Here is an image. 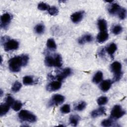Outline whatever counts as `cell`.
Listing matches in <instances>:
<instances>
[{
	"instance_id": "cell-18",
	"label": "cell",
	"mask_w": 127,
	"mask_h": 127,
	"mask_svg": "<svg viewBox=\"0 0 127 127\" xmlns=\"http://www.w3.org/2000/svg\"><path fill=\"white\" fill-rule=\"evenodd\" d=\"M80 119V117L77 115H71L69 118V122L71 126L75 127L78 124Z\"/></svg>"
},
{
	"instance_id": "cell-36",
	"label": "cell",
	"mask_w": 127,
	"mask_h": 127,
	"mask_svg": "<svg viewBox=\"0 0 127 127\" xmlns=\"http://www.w3.org/2000/svg\"><path fill=\"white\" fill-rule=\"evenodd\" d=\"M14 101H14L13 98L9 95H7L5 98V103L9 104L10 106H12V104H13V103L14 102Z\"/></svg>"
},
{
	"instance_id": "cell-26",
	"label": "cell",
	"mask_w": 127,
	"mask_h": 127,
	"mask_svg": "<svg viewBox=\"0 0 127 127\" xmlns=\"http://www.w3.org/2000/svg\"><path fill=\"white\" fill-rule=\"evenodd\" d=\"M35 31L38 34H42L45 31V26L42 24H38L35 27Z\"/></svg>"
},
{
	"instance_id": "cell-16",
	"label": "cell",
	"mask_w": 127,
	"mask_h": 127,
	"mask_svg": "<svg viewBox=\"0 0 127 127\" xmlns=\"http://www.w3.org/2000/svg\"><path fill=\"white\" fill-rule=\"evenodd\" d=\"M98 27L100 32H107V23L104 19H100L98 21Z\"/></svg>"
},
{
	"instance_id": "cell-35",
	"label": "cell",
	"mask_w": 127,
	"mask_h": 127,
	"mask_svg": "<svg viewBox=\"0 0 127 127\" xmlns=\"http://www.w3.org/2000/svg\"><path fill=\"white\" fill-rule=\"evenodd\" d=\"M61 112L63 114H67L70 111V107L68 104H65L61 108Z\"/></svg>"
},
{
	"instance_id": "cell-21",
	"label": "cell",
	"mask_w": 127,
	"mask_h": 127,
	"mask_svg": "<svg viewBox=\"0 0 127 127\" xmlns=\"http://www.w3.org/2000/svg\"><path fill=\"white\" fill-rule=\"evenodd\" d=\"M62 58L61 55L57 54L54 57V66L55 67H60L62 66Z\"/></svg>"
},
{
	"instance_id": "cell-2",
	"label": "cell",
	"mask_w": 127,
	"mask_h": 127,
	"mask_svg": "<svg viewBox=\"0 0 127 127\" xmlns=\"http://www.w3.org/2000/svg\"><path fill=\"white\" fill-rule=\"evenodd\" d=\"M110 68L112 72L114 73L113 82H117L120 80L123 75L121 64L117 61L114 62L111 64Z\"/></svg>"
},
{
	"instance_id": "cell-13",
	"label": "cell",
	"mask_w": 127,
	"mask_h": 127,
	"mask_svg": "<svg viewBox=\"0 0 127 127\" xmlns=\"http://www.w3.org/2000/svg\"><path fill=\"white\" fill-rule=\"evenodd\" d=\"M121 9V6L118 3H112V5L109 7L108 11L110 14L115 15L116 14H118Z\"/></svg>"
},
{
	"instance_id": "cell-27",
	"label": "cell",
	"mask_w": 127,
	"mask_h": 127,
	"mask_svg": "<svg viewBox=\"0 0 127 127\" xmlns=\"http://www.w3.org/2000/svg\"><path fill=\"white\" fill-rule=\"evenodd\" d=\"M123 31L122 27L120 25H116L112 27V31L114 35H118Z\"/></svg>"
},
{
	"instance_id": "cell-7",
	"label": "cell",
	"mask_w": 127,
	"mask_h": 127,
	"mask_svg": "<svg viewBox=\"0 0 127 127\" xmlns=\"http://www.w3.org/2000/svg\"><path fill=\"white\" fill-rule=\"evenodd\" d=\"M64 97L61 94H55L52 97L49 105L53 106L61 104L64 101Z\"/></svg>"
},
{
	"instance_id": "cell-14",
	"label": "cell",
	"mask_w": 127,
	"mask_h": 127,
	"mask_svg": "<svg viewBox=\"0 0 127 127\" xmlns=\"http://www.w3.org/2000/svg\"><path fill=\"white\" fill-rule=\"evenodd\" d=\"M117 49V46L114 43H112L106 48V51L108 54L110 56L111 58L113 59V55Z\"/></svg>"
},
{
	"instance_id": "cell-4",
	"label": "cell",
	"mask_w": 127,
	"mask_h": 127,
	"mask_svg": "<svg viewBox=\"0 0 127 127\" xmlns=\"http://www.w3.org/2000/svg\"><path fill=\"white\" fill-rule=\"evenodd\" d=\"M126 114V111L119 105L114 106L111 112V118L113 119H118L121 118Z\"/></svg>"
},
{
	"instance_id": "cell-24",
	"label": "cell",
	"mask_w": 127,
	"mask_h": 127,
	"mask_svg": "<svg viewBox=\"0 0 127 127\" xmlns=\"http://www.w3.org/2000/svg\"><path fill=\"white\" fill-rule=\"evenodd\" d=\"M113 120L114 119L111 118L105 119L101 122V125L105 127L112 126L113 125V124H114Z\"/></svg>"
},
{
	"instance_id": "cell-22",
	"label": "cell",
	"mask_w": 127,
	"mask_h": 127,
	"mask_svg": "<svg viewBox=\"0 0 127 127\" xmlns=\"http://www.w3.org/2000/svg\"><path fill=\"white\" fill-rule=\"evenodd\" d=\"M47 47L51 50H55L57 48V45L56 42H55L54 40L52 38H50L48 39L47 41Z\"/></svg>"
},
{
	"instance_id": "cell-29",
	"label": "cell",
	"mask_w": 127,
	"mask_h": 127,
	"mask_svg": "<svg viewBox=\"0 0 127 127\" xmlns=\"http://www.w3.org/2000/svg\"><path fill=\"white\" fill-rule=\"evenodd\" d=\"M21 87L22 85L20 82L18 81H15L11 87V90L13 92H17L20 90Z\"/></svg>"
},
{
	"instance_id": "cell-37",
	"label": "cell",
	"mask_w": 127,
	"mask_h": 127,
	"mask_svg": "<svg viewBox=\"0 0 127 127\" xmlns=\"http://www.w3.org/2000/svg\"><path fill=\"white\" fill-rule=\"evenodd\" d=\"M0 96H2V91L1 89H0Z\"/></svg>"
},
{
	"instance_id": "cell-31",
	"label": "cell",
	"mask_w": 127,
	"mask_h": 127,
	"mask_svg": "<svg viewBox=\"0 0 127 127\" xmlns=\"http://www.w3.org/2000/svg\"><path fill=\"white\" fill-rule=\"evenodd\" d=\"M86 103L84 101H81L79 102L76 106L75 107V109L78 111H83L86 107Z\"/></svg>"
},
{
	"instance_id": "cell-6",
	"label": "cell",
	"mask_w": 127,
	"mask_h": 127,
	"mask_svg": "<svg viewBox=\"0 0 127 127\" xmlns=\"http://www.w3.org/2000/svg\"><path fill=\"white\" fill-rule=\"evenodd\" d=\"M11 20V15L8 13L3 14L0 17V27L3 29L6 28Z\"/></svg>"
},
{
	"instance_id": "cell-10",
	"label": "cell",
	"mask_w": 127,
	"mask_h": 127,
	"mask_svg": "<svg viewBox=\"0 0 127 127\" xmlns=\"http://www.w3.org/2000/svg\"><path fill=\"white\" fill-rule=\"evenodd\" d=\"M84 12L83 11L75 12L71 15V20L73 23H78L81 21L84 16Z\"/></svg>"
},
{
	"instance_id": "cell-8",
	"label": "cell",
	"mask_w": 127,
	"mask_h": 127,
	"mask_svg": "<svg viewBox=\"0 0 127 127\" xmlns=\"http://www.w3.org/2000/svg\"><path fill=\"white\" fill-rule=\"evenodd\" d=\"M71 72L72 70L70 68H65L57 74L56 78L58 80L61 82L64 79L69 76L71 74Z\"/></svg>"
},
{
	"instance_id": "cell-3",
	"label": "cell",
	"mask_w": 127,
	"mask_h": 127,
	"mask_svg": "<svg viewBox=\"0 0 127 127\" xmlns=\"http://www.w3.org/2000/svg\"><path fill=\"white\" fill-rule=\"evenodd\" d=\"M18 118L22 121L29 123H34L37 121L36 116L32 113L26 110L20 111L18 114Z\"/></svg>"
},
{
	"instance_id": "cell-30",
	"label": "cell",
	"mask_w": 127,
	"mask_h": 127,
	"mask_svg": "<svg viewBox=\"0 0 127 127\" xmlns=\"http://www.w3.org/2000/svg\"><path fill=\"white\" fill-rule=\"evenodd\" d=\"M11 106L13 110H14L15 111H18L21 108L22 106V104L19 101H14Z\"/></svg>"
},
{
	"instance_id": "cell-25",
	"label": "cell",
	"mask_w": 127,
	"mask_h": 127,
	"mask_svg": "<svg viewBox=\"0 0 127 127\" xmlns=\"http://www.w3.org/2000/svg\"><path fill=\"white\" fill-rule=\"evenodd\" d=\"M34 81L33 77L30 76H25L23 78V83L24 85H32L34 83Z\"/></svg>"
},
{
	"instance_id": "cell-1",
	"label": "cell",
	"mask_w": 127,
	"mask_h": 127,
	"mask_svg": "<svg viewBox=\"0 0 127 127\" xmlns=\"http://www.w3.org/2000/svg\"><path fill=\"white\" fill-rule=\"evenodd\" d=\"M29 61V57L27 55L15 56L8 61V66L10 70L17 72L20 70L22 66H26Z\"/></svg>"
},
{
	"instance_id": "cell-12",
	"label": "cell",
	"mask_w": 127,
	"mask_h": 127,
	"mask_svg": "<svg viewBox=\"0 0 127 127\" xmlns=\"http://www.w3.org/2000/svg\"><path fill=\"white\" fill-rule=\"evenodd\" d=\"M106 112V109L105 107H101L96 110L92 111L91 113V116L93 118H96L99 116L105 114Z\"/></svg>"
},
{
	"instance_id": "cell-20",
	"label": "cell",
	"mask_w": 127,
	"mask_h": 127,
	"mask_svg": "<svg viewBox=\"0 0 127 127\" xmlns=\"http://www.w3.org/2000/svg\"><path fill=\"white\" fill-rule=\"evenodd\" d=\"M103 73L101 71H97L93 76L92 78V81L95 84L100 83L103 79Z\"/></svg>"
},
{
	"instance_id": "cell-28",
	"label": "cell",
	"mask_w": 127,
	"mask_h": 127,
	"mask_svg": "<svg viewBox=\"0 0 127 127\" xmlns=\"http://www.w3.org/2000/svg\"><path fill=\"white\" fill-rule=\"evenodd\" d=\"M48 12L50 15L52 16H56L58 15L59 13V10L57 7L55 6H50L49 8V9L48 10Z\"/></svg>"
},
{
	"instance_id": "cell-17",
	"label": "cell",
	"mask_w": 127,
	"mask_h": 127,
	"mask_svg": "<svg viewBox=\"0 0 127 127\" xmlns=\"http://www.w3.org/2000/svg\"><path fill=\"white\" fill-rule=\"evenodd\" d=\"M93 40V37L90 34H85L80 38L78 40V42L80 44H84L85 43H89L92 42Z\"/></svg>"
},
{
	"instance_id": "cell-34",
	"label": "cell",
	"mask_w": 127,
	"mask_h": 127,
	"mask_svg": "<svg viewBox=\"0 0 127 127\" xmlns=\"http://www.w3.org/2000/svg\"><path fill=\"white\" fill-rule=\"evenodd\" d=\"M118 16L120 19L124 20L126 18L127 16V10L124 8H121V10L118 13Z\"/></svg>"
},
{
	"instance_id": "cell-5",
	"label": "cell",
	"mask_w": 127,
	"mask_h": 127,
	"mask_svg": "<svg viewBox=\"0 0 127 127\" xmlns=\"http://www.w3.org/2000/svg\"><path fill=\"white\" fill-rule=\"evenodd\" d=\"M19 43L14 39H9L4 42L3 47L5 51L17 50L19 47Z\"/></svg>"
},
{
	"instance_id": "cell-23",
	"label": "cell",
	"mask_w": 127,
	"mask_h": 127,
	"mask_svg": "<svg viewBox=\"0 0 127 127\" xmlns=\"http://www.w3.org/2000/svg\"><path fill=\"white\" fill-rule=\"evenodd\" d=\"M45 64L48 67L54 66V57L50 56H47L45 59Z\"/></svg>"
},
{
	"instance_id": "cell-11",
	"label": "cell",
	"mask_w": 127,
	"mask_h": 127,
	"mask_svg": "<svg viewBox=\"0 0 127 127\" xmlns=\"http://www.w3.org/2000/svg\"><path fill=\"white\" fill-rule=\"evenodd\" d=\"M112 83H113V81H112L110 79L104 80L100 83V89L103 92L108 91L111 88Z\"/></svg>"
},
{
	"instance_id": "cell-32",
	"label": "cell",
	"mask_w": 127,
	"mask_h": 127,
	"mask_svg": "<svg viewBox=\"0 0 127 127\" xmlns=\"http://www.w3.org/2000/svg\"><path fill=\"white\" fill-rule=\"evenodd\" d=\"M50 6L45 2H41L38 4V8L41 10H48Z\"/></svg>"
},
{
	"instance_id": "cell-19",
	"label": "cell",
	"mask_w": 127,
	"mask_h": 127,
	"mask_svg": "<svg viewBox=\"0 0 127 127\" xmlns=\"http://www.w3.org/2000/svg\"><path fill=\"white\" fill-rule=\"evenodd\" d=\"M10 106L9 104H7L5 102L4 104H0V116H2L6 114V113L8 112L10 109Z\"/></svg>"
},
{
	"instance_id": "cell-9",
	"label": "cell",
	"mask_w": 127,
	"mask_h": 127,
	"mask_svg": "<svg viewBox=\"0 0 127 127\" xmlns=\"http://www.w3.org/2000/svg\"><path fill=\"white\" fill-rule=\"evenodd\" d=\"M62 86L61 82L57 80V81H53L50 83L47 86V90L49 91H55L60 89Z\"/></svg>"
},
{
	"instance_id": "cell-15",
	"label": "cell",
	"mask_w": 127,
	"mask_h": 127,
	"mask_svg": "<svg viewBox=\"0 0 127 127\" xmlns=\"http://www.w3.org/2000/svg\"><path fill=\"white\" fill-rule=\"evenodd\" d=\"M109 37L107 32H100L97 36V40L99 43H102L105 42Z\"/></svg>"
},
{
	"instance_id": "cell-33",
	"label": "cell",
	"mask_w": 127,
	"mask_h": 127,
	"mask_svg": "<svg viewBox=\"0 0 127 127\" xmlns=\"http://www.w3.org/2000/svg\"><path fill=\"white\" fill-rule=\"evenodd\" d=\"M108 101V98L105 96H101L97 99V103L99 105H103L106 104Z\"/></svg>"
}]
</instances>
